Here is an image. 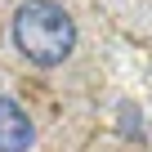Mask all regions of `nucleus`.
<instances>
[{"label": "nucleus", "mask_w": 152, "mask_h": 152, "mask_svg": "<svg viewBox=\"0 0 152 152\" xmlns=\"http://www.w3.org/2000/svg\"><path fill=\"white\" fill-rule=\"evenodd\" d=\"M31 143H36V125L27 107L0 94V152H31Z\"/></svg>", "instance_id": "obj_2"}, {"label": "nucleus", "mask_w": 152, "mask_h": 152, "mask_svg": "<svg viewBox=\"0 0 152 152\" xmlns=\"http://www.w3.org/2000/svg\"><path fill=\"white\" fill-rule=\"evenodd\" d=\"M116 121H121V125H116V130H121V139L143 143V134H148V130H143V112H139L134 103H116Z\"/></svg>", "instance_id": "obj_3"}, {"label": "nucleus", "mask_w": 152, "mask_h": 152, "mask_svg": "<svg viewBox=\"0 0 152 152\" xmlns=\"http://www.w3.org/2000/svg\"><path fill=\"white\" fill-rule=\"evenodd\" d=\"M9 40L31 67L49 72V67H63L76 54L81 31H76V18L58 0H23L9 18Z\"/></svg>", "instance_id": "obj_1"}]
</instances>
